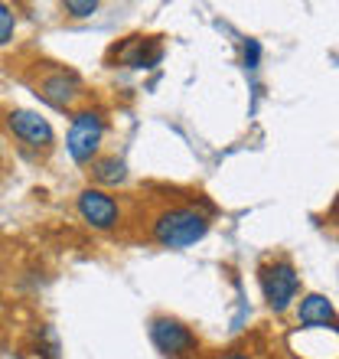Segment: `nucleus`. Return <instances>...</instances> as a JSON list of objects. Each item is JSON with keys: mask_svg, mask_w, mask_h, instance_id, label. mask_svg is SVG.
Here are the masks:
<instances>
[{"mask_svg": "<svg viewBox=\"0 0 339 359\" xmlns=\"http://www.w3.org/2000/svg\"><path fill=\"white\" fill-rule=\"evenodd\" d=\"M209 232V216L199 212L196 206H167L153 216L151 236L163 248H186L196 245L199 238Z\"/></svg>", "mask_w": 339, "mask_h": 359, "instance_id": "f257e3e1", "label": "nucleus"}, {"mask_svg": "<svg viewBox=\"0 0 339 359\" xmlns=\"http://www.w3.org/2000/svg\"><path fill=\"white\" fill-rule=\"evenodd\" d=\"M300 291V274L291 262H271L261 268V294L271 311H287Z\"/></svg>", "mask_w": 339, "mask_h": 359, "instance_id": "f03ea898", "label": "nucleus"}, {"mask_svg": "<svg viewBox=\"0 0 339 359\" xmlns=\"http://www.w3.org/2000/svg\"><path fill=\"white\" fill-rule=\"evenodd\" d=\"M102 137H104L102 111H78L72 118V128H69V137H66L69 157L76 163H92L98 147H102Z\"/></svg>", "mask_w": 339, "mask_h": 359, "instance_id": "7ed1b4c3", "label": "nucleus"}, {"mask_svg": "<svg viewBox=\"0 0 339 359\" xmlns=\"http://www.w3.org/2000/svg\"><path fill=\"white\" fill-rule=\"evenodd\" d=\"M151 340H153V346L170 359H186L199 350L196 333L189 330L183 320H177V317H153Z\"/></svg>", "mask_w": 339, "mask_h": 359, "instance_id": "20e7f679", "label": "nucleus"}, {"mask_svg": "<svg viewBox=\"0 0 339 359\" xmlns=\"http://www.w3.org/2000/svg\"><path fill=\"white\" fill-rule=\"evenodd\" d=\"M36 95L43 102L53 104V108H62V111H66V108H72L85 95V86L72 69H46L43 79L36 82Z\"/></svg>", "mask_w": 339, "mask_h": 359, "instance_id": "39448f33", "label": "nucleus"}, {"mask_svg": "<svg viewBox=\"0 0 339 359\" xmlns=\"http://www.w3.org/2000/svg\"><path fill=\"white\" fill-rule=\"evenodd\" d=\"M76 206H78V216H82L92 229H102V232H108V229H114L121 222V206H118V199L108 196V193L98 187H85L82 193H78Z\"/></svg>", "mask_w": 339, "mask_h": 359, "instance_id": "423d86ee", "label": "nucleus"}, {"mask_svg": "<svg viewBox=\"0 0 339 359\" xmlns=\"http://www.w3.org/2000/svg\"><path fill=\"white\" fill-rule=\"evenodd\" d=\"M7 128L10 134L17 137V141H23L27 147H43V151H49L53 147V141H56V134H53V124L43 118L39 111H29V108H17V111L7 114Z\"/></svg>", "mask_w": 339, "mask_h": 359, "instance_id": "0eeeda50", "label": "nucleus"}, {"mask_svg": "<svg viewBox=\"0 0 339 359\" xmlns=\"http://www.w3.org/2000/svg\"><path fill=\"white\" fill-rule=\"evenodd\" d=\"M297 317H300L303 327H336V311L323 294H307L300 301Z\"/></svg>", "mask_w": 339, "mask_h": 359, "instance_id": "6e6552de", "label": "nucleus"}, {"mask_svg": "<svg viewBox=\"0 0 339 359\" xmlns=\"http://www.w3.org/2000/svg\"><path fill=\"white\" fill-rule=\"evenodd\" d=\"M92 180L102 187H118L127 180V167L121 157H95L92 161Z\"/></svg>", "mask_w": 339, "mask_h": 359, "instance_id": "1a4fd4ad", "label": "nucleus"}, {"mask_svg": "<svg viewBox=\"0 0 339 359\" xmlns=\"http://www.w3.org/2000/svg\"><path fill=\"white\" fill-rule=\"evenodd\" d=\"M13 29H17V13L7 4H0V46L13 39Z\"/></svg>", "mask_w": 339, "mask_h": 359, "instance_id": "9d476101", "label": "nucleus"}, {"mask_svg": "<svg viewBox=\"0 0 339 359\" xmlns=\"http://www.w3.org/2000/svg\"><path fill=\"white\" fill-rule=\"evenodd\" d=\"M62 10H66L69 17H92L95 10H98V4L95 0H66Z\"/></svg>", "mask_w": 339, "mask_h": 359, "instance_id": "9b49d317", "label": "nucleus"}, {"mask_svg": "<svg viewBox=\"0 0 339 359\" xmlns=\"http://www.w3.org/2000/svg\"><path fill=\"white\" fill-rule=\"evenodd\" d=\"M258 56H261V46H258V39H248V43H245V66L254 69V66H258Z\"/></svg>", "mask_w": 339, "mask_h": 359, "instance_id": "f8f14e48", "label": "nucleus"}, {"mask_svg": "<svg viewBox=\"0 0 339 359\" xmlns=\"http://www.w3.org/2000/svg\"><path fill=\"white\" fill-rule=\"evenodd\" d=\"M222 359H254L251 353H242V350H232V353H226Z\"/></svg>", "mask_w": 339, "mask_h": 359, "instance_id": "ddd939ff", "label": "nucleus"}, {"mask_svg": "<svg viewBox=\"0 0 339 359\" xmlns=\"http://www.w3.org/2000/svg\"><path fill=\"white\" fill-rule=\"evenodd\" d=\"M0 151H4V141H0Z\"/></svg>", "mask_w": 339, "mask_h": 359, "instance_id": "4468645a", "label": "nucleus"}]
</instances>
